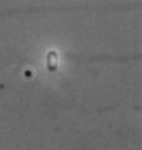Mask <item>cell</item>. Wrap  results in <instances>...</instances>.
<instances>
[{"instance_id": "obj_1", "label": "cell", "mask_w": 142, "mask_h": 150, "mask_svg": "<svg viewBox=\"0 0 142 150\" xmlns=\"http://www.w3.org/2000/svg\"><path fill=\"white\" fill-rule=\"evenodd\" d=\"M46 68L50 74H55L57 71V52L49 51L46 54Z\"/></svg>"}]
</instances>
